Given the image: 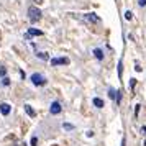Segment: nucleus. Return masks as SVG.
I'll list each match as a JSON object with an SVG mask.
<instances>
[{"label": "nucleus", "instance_id": "1", "mask_svg": "<svg viewBox=\"0 0 146 146\" xmlns=\"http://www.w3.org/2000/svg\"><path fill=\"white\" fill-rule=\"evenodd\" d=\"M41 10L38 7H35V5H31V7L28 8V18H30V21L31 23H36V21L41 20Z\"/></svg>", "mask_w": 146, "mask_h": 146}, {"label": "nucleus", "instance_id": "2", "mask_svg": "<svg viewBox=\"0 0 146 146\" xmlns=\"http://www.w3.org/2000/svg\"><path fill=\"white\" fill-rule=\"evenodd\" d=\"M30 80H31V84L33 86H36V87H43V86H46V77L43 76V74H40V72H35V74H31L30 76Z\"/></svg>", "mask_w": 146, "mask_h": 146}, {"label": "nucleus", "instance_id": "3", "mask_svg": "<svg viewBox=\"0 0 146 146\" xmlns=\"http://www.w3.org/2000/svg\"><path fill=\"white\" fill-rule=\"evenodd\" d=\"M49 62H51V66L53 67H56V66H67V64H69V59H67V58H53Z\"/></svg>", "mask_w": 146, "mask_h": 146}, {"label": "nucleus", "instance_id": "4", "mask_svg": "<svg viewBox=\"0 0 146 146\" xmlns=\"http://www.w3.org/2000/svg\"><path fill=\"white\" fill-rule=\"evenodd\" d=\"M61 112H62L61 104L58 102V100H54L53 104H51V107H49V113H51V115H59Z\"/></svg>", "mask_w": 146, "mask_h": 146}, {"label": "nucleus", "instance_id": "5", "mask_svg": "<svg viewBox=\"0 0 146 146\" xmlns=\"http://www.w3.org/2000/svg\"><path fill=\"white\" fill-rule=\"evenodd\" d=\"M10 112H12V105L7 104V102H2V104H0V113H2L3 117H8Z\"/></svg>", "mask_w": 146, "mask_h": 146}, {"label": "nucleus", "instance_id": "6", "mask_svg": "<svg viewBox=\"0 0 146 146\" xmlns=\"http://www.w3.org/2000/svg\"><path fill=\"white\" fill-rule=\"evenodd\" d=\"M84 18H86V20H89L90 23H99V21H100V18L95 13H86V15H84Z\"/></svg>", "mask_w": 146, "mask_h": 146}, {"label": "nucleus", "instance_id": "7", "mask_svg": "<svg viewBox=\"0 0 146 146\" xmlns=\"http://www.w3.org/2000/svg\"><path fill=\"white\" fill-rule=\"evenodd\" d=\"M92 53H94V56L97 58V61H104V58H105V54H104V51H102V48H95Z\"/></svg>", "mask_w": 146, "mask_h": 146}, {"label": "nucleus", "instance_id": "8", "mask_svg": "<svg viewBox=\"0 0 146 146\" xmlns=\"http://www.w3.org/2000/svg\"><path fill=\"white\" fill-rule=\"evenodd\" d=\"M43 31H41V30H36V28H30V30H28V35L27 36H43Z\"/></svg>", "mask_w": 146, "mask_h": 146}, {"label": "nucleus", "instance_id": "9", "mask_svg": "<svg viewBox=\"0 0 146 146\" xmlns=\"http://www.w3.org/2000/svg\"><path fill=\"white\" fill-rule=\"evenodd\" d=\"M25 112H27V115L28 117H31V118H35V117H36V112H35L33 108H31V105H28V104H25Z\"/></svg>", "mask_w": 146, "mask_h": 146}, {"label": "nucleus", "instance_id": "10", "mask_svg": "<svg viewBox=\"0 0 146 146\" xmlns=\"http://www.w3.org/2000/svg\"><path fill=\"white\" fill-rule=\"evenodd\" d=\"M92 104H94V107H97V108H104V100L100 99V97H94Z\"/></svg>", "mask_w": 146, "mask_h": 146}, {"label": "nucleus", "instance_id": "11", "mask_svg": "<svg viewBox=\"0 0 146 146\" xmlns=\"http://www.w3.org/2000/svg\"><path fill=\"white\" fill-rule=\"evenodd\" d=\"M36 58H38V59H41V61H48V59H49V54L43 53V51H38V53H36Z\"/></svg>", "mask_w": 146, "mask_h": 146}, {"label": "nucleus", "instance_id": "12", "mask_svg": "<svg viewBox=\"0 0 146 146\" xmlns=\"http://www.w3.org/2000/svg\"><path fill=\"white\" fill-rule=\"evenodd\" d=\"M108 97H110L112 100H115V97H117V90L110 87V89H108Z\"/></svg>", "mask_w": 146, "mask_h": 146}, {"label": "nucleus", "instance_id": "13", "mask_svg": "<svg viewBox=\"0 0 146 146\" xmlns=\"http://www.w3.org/2000/svg\"><path fill=\"white\" fill-rule=\"evenodd\" d=\"M121 90H117V97H115V104H117V105H120V102H121Z\"/></svg>", "mask_w": 146, "mask_h": 146}, {"label": "nucleus", "instance_id": "14", "mask_svg": "<svg viewBox=\"0 0 146 146\" xmlns=\"http://www.w3.org/2000/svg\"><path fill=\"white\" fill-rule=\"evenodd\" d=\"M121 67H123V61L120 59L118 61V67H117V71H118V79H121Z\"/></svg>", "mask_w": 146, "mask_h": 146}, {"label": "nucleus", "instance_id": "15", "mask_svg": "<svg viewBox=\"0 0 146 146\" xmlns=\"http://www.w3.org/2000/svg\"><path fill=\"white\" fill-rule=\"evenodd\" d=\"M0 77H7V67L0 66Z\"/></svg>", "mask_w": 146, "mask_h": 146}, {"label": "nucleus", "instance_id": "16", "mask_svg": "<svg viewBox=\"0 0 146 146\" xmlns=\"http://www.w3.org/2000/svg\"><path fill=\"white\" fill-rule=\"evenodd\" d=\"M2 86L8 87V86H10V79H8V77H2Z\"/></svg>", "mask_w": 146, "mask_h": 146}, {"label": "nucleus", "instance_id": "17", "mask_svg": "<svg viewBox=\"0 0 146 146\" xmlns=\"http://www.w3.org/2000/svg\"><path fill=\"white\" fill-rule=\"evenodd\" d=\"M62 128H64L66 131H71V130H74V125H71V123H64V125H62Z\"/></svg>", "mask_w": 146, "mask_h": 146}, {"label": "nucleus", "instance_id": "18", "mask_svg": "<svg viewBox=\"0 0 146 146\" xmlns=\"http://www.w3.org/2000/svg\"><path fill=\"white\" fill-rule=\"evenodd\" d=\"M125 18H126L128 21H130V20H133V13L130 12V10H126V12H125Z\"/></svg>", "mask_w": 146, "mask_h": 146}, {"label": "nucleus", "instance_id": "19", "mask_svg": "<svg viewBox=\"0 0 146 146\" xmlns=\"http://www.w3.org/2000/svg\"><path fill=\"white\" fill-rule=\"evenodd\" d=\"M139 104H136V105H135V118H138V113H139Z\"/></svg>", "mask_w": 146, "mask_h": 146}, {"label": "nucleus", "instance_id": "20", "mask_svg": "<svg viewBox=\"0 0 146 146\" xmlns=\"http://www.w3.org/2000/svg\"><path fill=\"white\" fill-rule=\"evenodd\" d=\"M135 84H136V79H131V80H130V90H131V92L135 90Z\"/></svg>", "mask_w": 146, "mask_h": 146}, {"label": "nucleus", "instance_id": "21", "mask_svg": "<svg viewBox=\"0 0 146 146\" xmlns=\"http://www.w3.org/2000/svg\"><path fill=\"white\" fill-rule=\"evenodd\" d=\"M30 145L36 146V145H38V138H36V136H33V138H31V141H30Z\"/></svg>", "mask_w": 146, "mask_h": 146}, {"label": "nucleus", "instance_id": "22", "mask_svg": "<svg viewBox=\"0 0 146 146\" xmlns=\"http://www.w3.org/2000/svg\"><path fill=\"white\" fill-rule=\"evenodd\" d=\"M138 5H139L141 8H145V7H146V0H138Z\"/></svg>", "mask_w": 146, "mask_h": 146}, {"label": "nucleus", "instance_id": "23", "mask_svg": "<svg viewBox=\"0 0 146 146\" xmlns=\"http://www.w3.org/2000/svg\"><path fill=\"white\" fill-rule=\"evenodd\" d=\"M31 2H35L36 5H41V3H44V0H31Z\"/></svg>", "mask_w": 146, "mask_h": 146}, {"label": "nucleus", "instance_id": "24", "mask_svg": "<svg viewBox=\"0 0 146 146\" xmlns=\"http://www.w3.org/2000/svg\"><path fill=\"white\" fill-rule=\"evenodd\" d=\"M135 69H136L138 72H141V67H139V64H135Z\"/></svg>", "mask_w": 146, "mask_h": 146}, {"label": "nucleus", "instance_id": "25", "mask_svg": "<svg viewBox=\"0 0 146 146\" xmlns=\"http://www.w3.org/2000/svg\"><path fill=\"white\" fill-rule=\"evenodd\" d=\"M126 145V139H125V136H123V138H121V146H125Z\"/></svg>", "mask_w": 146, "mask_h": 146}, {"label": "nucleus", "instance_id": "26", "mask_svg": "<svg viewBox=\"0 0 146 146\" xmlns=\"http://www.w3.org/2000/svg\"><path fill=\"white\" fill-rule=\"evenodd\" d=\"M141 133H143V135H146V126H141Z\"/></svg>", "mask_w": 146, "mask_h": 146}, {"label": "nucleus", "instance_id": "27", "mask_svg": "<svg viewBox=\"0 0 146 146\" xmlns=\"http://www.w3.org/2000/svg\"><path fill=\"white\" fill-rule=\"evenodd\" d=\"M143 146H146V141H145V143H143Z\"/></svg>", "mask_w": 146, "mask_h": 146}]
</instances>
